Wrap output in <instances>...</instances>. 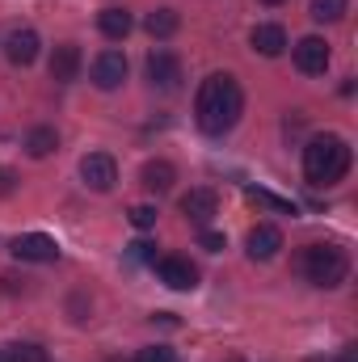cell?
<instances>
[{
    "mask_svg": "<svg viewBox=\"0 0 358 362\" xmlns=\"http://www.w3.org/2000/svg\"><path fill=\"white\" fill-rule=\"evenodd\" d=\"M245 114V93L236 85V76L228 72H211L202 85H198V97H194V122L202 135H228Z\"/></svg>",
    "mask_w": 358,
    "mask_h": 362,
    "instance_id": "6da1fadb",
    "label": "cell"
},
{
    "mask_svg": "<svg viewBox=\"0 0 358 362\" xmlns=\"http://www.w3.org/2000/svg\"><path fill=\"white\" fill-rule=\"evenodd\" d=\"M350 173V144L342 135H316L304 148V177L308 185H337Z\"/></svg>",
    "mask_w": 358,
    "mask_h": 362,
    "instance_id": "7a4b0ae2",
    "label": "cell"
},
{
    "mask_svg": "<svg viewBox=\"0 0 358 362\" xmlns=\"http://www.w3.org/2000/svg\"><path fill=\"white\" fill-rule=\"evenodd\" d=\"M299 270H304V278H308L312 286L333 291V286L346 282L350 257H346V249H337V245H308V249L299 253Z\"/></svg>",
    "mask_w": 358,
    "mask_h": 362,
    "instance_id": "3957f363",
    "label": "cell"
},
{
    "mask_svg": "<svg viewBox=\"0 0 358 362\" xmlns=\"http://www.w3.org/2000/svg\"><path fill=\"white\" fill-rule=\"evenodd\" d=\"M291 59H295V68L304 72V76H325V68H329V42L325 38H316V34H308V38H299L295 47H291Z\"/></svg>",
    "mask_w": 358,
    "mask_h": 362,
    "instance_id": "277c9868",
    "label": "cell"
},
{
    "mask_svg": "<svg viewBox=\"0 0 358 362\" xmlns=\"http://www.w3.org/2000/svg\"><path fill=\"white\" fill-rule=\"evenodd\" d=\"M152 266H156V278H161L169 291H194V286H198V266H194L190 257L169 253V257H161V262H152Z\"/></svg>",
    "mask_w": 358,
    "mask_h": 362,
    "instance_id": "5b68a950",
    "label": "cell"
},
{
    "mask_svg": "<svg viewBox=\"0 0 358 362\" xmlns=\"http://www.w3.org/2000/svg\"><path fill=\"white\" fill-rule=\"evenodd\" d=\"M215 211H219V194H215L211 185H194L190 194H181V215H185L190 223L207 228V223L215 219Z\"/></svg>",
    "mask_w": 358,
    "mask_h": 362,
    "instance_id": "8992f818",
    "label": "cell"
},
{
    "mask_svg": "<svg viewBox=\"0 0 358 362\" xmlns=\"http://www.w3.org/2000/svg\"><path fill=\"white\" fill-rule=\"evenodd\" d=\"M81 177H85L89 189L105 194V189H114V181H118V165H114L110 152H89V156L81 160Z\"/></svg>",
    "mask_w": 358,
    "mask_h": 362,
    "instance_id": "52a82bcc",
    "label": "cell"
},
{
    "mask_svg": "<svg viewBox=\"0 0 358 362\" xmlns=\"http://www.w3.org/2000/svg\"><path fill=\"white\" fill-rule=\"evenodd\" d=\"M122 81H127V55L114 51V47H105V51L93 59V85L110 93V89H118Z\"/></svg>",
    "mask_w": 358,
    "mask_h": 362,
    "instance_id": "ba28073f",
    "label": "cell"
},
{
    "mask_svg": "<svg viewBox=\"0 0 358 362\" xmlns=\"http://www.w3.org/2000/svg\"><path fill=\"white\" fill-rule=\"evenodd\" d=\"M8 249H13L17 262H55V257H59V245H55L47 232H25V236H17Z\"/></svg>",
    "mask_w": 358,
    "mask_h": 362,
    "instance_id": "9c48e42d",
    "label": "cell"
},
{
    "mask_svg": "<svg viewBox=\"0 0 358 362\" xmlns=\"http://www.w3.org/2000/svg\"><path fill=\"white\" fill-rule=\"evenodd\" d=\"M38 47H42V38H38V30H13L8 34V42H4V55H8V64H17V68H30L34 59H38Z\"/></svg>",
    "mask_w": 358,
    "mask_h": 362,
    "instance_id": "30bf717a",
    "label": "cell"
},
{
    "mask_svg": "<svg viewBox=\"0 0 358 362\" xmlns=\"http://www.w3.org/2000/svg\"><path fill=\"white\" fill-rule=\"evenodd\" d=\"M148 81L156 89H178L181 85V59L173 51H152L148 55Z\"/></svg>",
    "mask_w": 358,
    "mask_h": 362,
    "instance_id": "8fae6325",
    "label": "cell"
},
{
    "mask_svg": "<svg viewBox=\"0 0 358 362\" xmlns=\"http://www.w3.org/2000/svg\"><path fill=\"white\" fill-rule=\"evenodd\" d=\"M81 76V47L76 42H59L51 51V81L55 85H72Z\"/></svg>",
    "mask_w": 358,
    "mask_h": 362,
    "instance_id": "7c38bea8",
    "label": "cell"
},
{
    "mask_svg": "<svg viewBox=\"0 0 358 362\" xmlns=\"http://www.w3.org/2000/svg\"><path fill=\"white\" fill-rule=\"evenodd\" d=\"M245 249H249L253 262H270V257H278V249H282V232H278L274 223H258V228L245 236Z\"/></svg>",
    "mask_w": 358,
    "mask_h": 362,
    "instance_id": "4fadbf2b",
    "label": "cell"
},
{
    "mask_svg": "<svg viewBox=\"0 0 358 362\" xmlns=\"http://www.w3.org/2000/svg\"><path fill=\"white\" fill-rule=\"evenodd\" d=\"M249 42H253V51H258V55L274 59V55H282V51H287V30H282V25H274V21H266V25H253Z\"/></svg>",
    "mask_w": 358,
    "mask_h": 362,
    "instance_id": "5bb4252c",
    "label": "cell"
},
{
    "mask_svg": "<svg viewBox=\"0 0 358 362\" xmlns=\"http://www.w3.org/2000/svg\"><path fill=\"white\" fill-rule=\"evenodd\" d=\"M139 181H144V189H148V194H169V189H173V181H178V169H173L169 160H148V165H144V173H139Z\"/></svg>",
    "mask_w": 358,
    "mask_h": 362,
    "instance_id": "9a60e30c",
    "label": "cell"
},
{
    "mask_svg": "<svg viewBox=\"0 0 358 362\" xmlns=\"http://www.w3.org/2000/svg\"><path fill=\"white\" fill-rule=\"evenodd\" d=\"M131 25H135V21H131L127 8H101V13H97V30H101L110 42H122V38L131 34Z\"/></svg>",
    "mask_w": 358,
    "mask_h": 362,
    "instance_id": "2e32d148",
    "label": "cell"
},
{
    "mask_svg": "<svg viewBox=\"0 0 358 362\" xmlns=\"http://www.w3.org/2000/svg\"><path fill=\"white\" fill-rule=\"evenodd\" d=\"M55 148H59V131H55V127H34V131L25 135V152H30L34 160L51 156Z\"/></svg>",
    "mask_w": 358,
    "mask_h": 362,
    "instance_id": "e0dca14e",
    "label": "cell"
},
{
    "mask_svg": "<svg viewBox=\"0 0 358 362\" xmlns=\"http://www.w3.org/2000/svg\"><path fill=\"white\" fill-rule=\"evenodd\" d=\"M181 25V17L173 13V8H152L148 13V21H144V30L152 34V38H173Z\"/></svg>",
    "mask_w": 358,
    "mask_h": 362,
    "instance_id": "ac0fdd59",
    "label": "cell"
},
{
    "mask_svg": "<svg viewBox=\"0 0 358 362\" xmlns=\"http://www.w3.org/2000/svg\"><path fill=\"white\" fill-rule=\"evenodd\" d=\"M346 8H350V0H312V4H308L312 21H342Z\"/></svg>",
    "mask_w": 358,
    "mask_h": 362,
    "instance_id": "d6986e66",
    "label": "cell"
},
{
    "mask_svg": "<svg viewBox=\"0 0 358 362\" xmlns=\"http://www.w3.org/2000/svg\"><path fill=\"white\" fill-rule=\"evenodd\" d=\"M253 202H262V206H270V211H282V215H295V202H287V198H278V194H270V189H258V185H249L245 189Z\"/></svg>",
    "mask_w": 358,
    "mask_h": 362,
    "instance_id": "ffe728a7",
    "label": "cell"
},
{
    "mask_svg": "<svg viewBox=\"0 0 358 362\" xmlns=\"http://www.w3.org/2000/svg\"><path fill=\"white\" fill-rule=\"evenodd\" d=\"M8 362H51V358H47V350H42V346L21 341V346H8Z\"/></svg>",
    "mask_w": 358,
    "mask_h": 362,
    "instance_id": "44dd1931",
    "label": "cell"
},
{
    "mask_svg": "<svg viewBox=\"0 0 358 362\" xmlns=\"http://www.w3.org/2000/svg\"><path fill=\"white\" fill-rule=\"evenodd\" d=\"M156 215H161V211H156V206H148V202H135V206L127 211V219H131V223H135L139 232H148V228H156Z\"/></svg>",
    "mask_w": 358,
    "mask_h": 362,
    "instance_id": "7402d4cb",
    "label": "cell"
},
{
    "mask_svg": "<svg viewBox=\"0 0 358 362\" xmlns=\"http://www.w3.org/2000/svg\"><path fill=\"white\" fill-rule=\"evenodd\" d=\"M135 362H178V354H173L169 346H144V350L135 354Z\"/></svg>",
    "mask_w": 358,
    "mask_h": 362,
    "instance_id": "603a6c76",
    "label": "cell"
},
{
    "mask_svg": "<svg viewBox=\"0 0 358 362\" xmlns=\"http://www.w3.org/2000/svg\"><path fill=\"white\" fill-rule=\"evenodd\" d=\"M198 245H202L207 253H219V249H224V232H211V228H202V232H198Z\"/></svg>",
    "mask_w": 358,
    "mask_h": 362,
    "instance_id": "cb8c5ba5",
    "label": "cell"
},
{
    "mask_svg": "<svg viewBox=\"0 0 358 362\" xmlns=\"http://www.w3.org/2000/svg\"><path fill=\"white\" fill-rule=\"evenodd\" d=\"M131 257H139V262H156V245H148V240H135V245H131Z\"/></svg>",
    "mask_w": 358,
    "mask_h": 362,
    "instance_id": "d4e9b609",
    "label": "cell"
},
{
    "mask_svg": "<svg viewBox=\"0 0 358 362\" xmlns=\"http://www.w3.org/2000/svg\"><path fill=\"white\" fill-rule=\"evenodd\" d=\"M13 189H17V173H13V169H4V165H0V198H8V194H13Z\"/></svg>",
    "mask_w": 358,
    "mask_h": 362,
    "instance_id": "484cf974",
    "label": "cell"
},
{
    "mask_svg": "<svg viewBox=\"0 0 358 362\" xmlns=\"http://www.w3.org/2000/svg\"><path fill=\"white\" fill-rule=\"evenodd\" d=\"M262 4H282V0H262Z\"/></svg>",
    "mask_w": 358,
    "mask_h": 362,
    "instance_id": "4316f807",
    "label": "cell"
},
{
    "mask_svg": "<svg viewBox=\"0 0 358 362\" xmlns=\"http://www.w3.org/2000/svg\"><path fill=\"white\" fill-rule=\"evenodd\" d=\"M312 362H325V358H312Z\"/></svg>",
    "mask_w": 358,
    "mask_h": 362,
    "instance_id": "83f0119b",
    "label": "cell"
},
{
    "mask_svg": "<svg viewBox=\"0 0 358 362\" xmlns=\"http://www.w3.org/2000/svg\"><path fill=\"white\" fill-rule=\"evenodd\" d=\"M4 362H8V354H4Z\"/></svg>",
    "mask_w": 358,
    "mask_h": 362,
    "instance_id": "f1b7e54d",
    "label": "cell"
},
{
    "mask_svg": "<svg viewBox=\"0 0 358 362\" xmlns=\"http://www.w3.org/2000/svg\"><path fill=\"white\" fill-rule=\"evenodd\" d=\"M0 362H4V354H0Z\"/></svg>",
    "mask_w": 358,
    "mask_h": 362,
    "instance_id": "f546056e",
    "label": "cell"
}]
</instances>
